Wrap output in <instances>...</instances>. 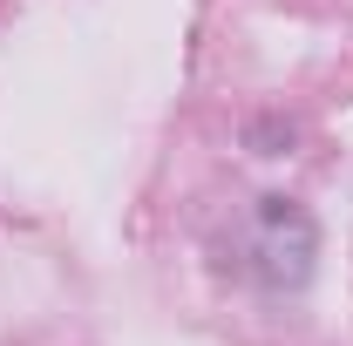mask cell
Returning a JSON list of instances; mask_svg holds the SVG:
<instances>
[{
	"label": "cell",
	"instance_id": "6da1fadb",
	"mask_svg": "<svg viewBox=\"0 0 353 346\" xmlns=\"http://www.w3.org/2000/svg\"><path fill=\"white\" fill-rule=\"evenodd\" d=\"M319 258V224L285 197H259V211L245 217V272L265 292H299Z\"/></svg>",
	"mask_w": 353,
	"mask_h": 346
}]
</instances>
